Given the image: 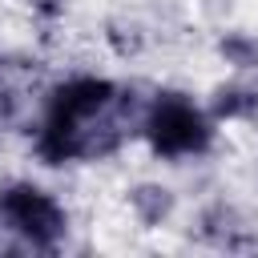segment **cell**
<instances>
[{
  "label": "cell",
  "mask_w": 258,
  "mask_h": 258,
  "mask_svg": "<svg viewBox=\"0 0 258 258\" xmlns=\"http://www.w3.org/2000/svg\"><path fill=\"white\" fill-rule=\"evenodd\" d=\"M214 52L222 64H230L234 73H258V36L246 28H226L214 40Z\"/></svg>",
  "instance_id": "8992f818"
},
{
  "label": "cell",
  "mask_w": 258,
  "mask_h": 258,
  "mask_svg": "<svg viewBox=\"0 0 258 258\" xmlns=\"http://www.w3.org/2000/svg\"><path fill=\"white\" fill-rule=\"evenodd\" d=\"M141 141L161 161L206 157L214 149V141H218V121L189 93H181V89H153L145 121H141Z\"/></svg>",
  "instance_id": "6da1fadb"
},
{
  "label": "cell",
  "mask_w": 258,
  "mask_h": 258,
  "mask_svg": "<svg viewBox=\"0 0 258 258\" xmlns=\"http://www.w3.org/2000/svg\"><path fill=\"white\" fill-rule=\"evenodd\" d=\"M24 4H28V12H32L36 20L56 24V20L64 16V4H69V0H24Z\"/></svg>",
  "instance_id": "ba28073f"
},
{
  "label": "cell",
  "mask_w": 258,
  "mask_h": 258,
  "mask_svg": "<svg viewBox=\"0 0 258 258\" xmlns=\"http://www.w3.org/2000/svg\"><path fill=\"white\" fill-rule=\"evenodd\" d=\"M125 202H129V214L137 218V226H145V230L165 226L173 218V210H177V194L169 185H161V181H137V185H129Z\"/></svg>",
  "instance_id": "5b68a950"
},
{
  "label": "cell",
  "mask_w": 258,
  "mask_h": 258,
  "mask_svg": "<svg viewBox=\"0 0 258 258\" xmlns=\"http://www.w3.org/2000/svg\"><path fill=\"white\" fill-rule=\"evenodd\" d=\"M101 40H105V48H109L117 60H133V56L145 52V28H141L137 20H129V16H109Z\"/></svg>",
  "instance_id": "52a82bcc"
},
{
  "label": "cell",
  "mask_w": 258,
  "mask_h": 258,
  "mask_svg": "<svg viewBox=\"0 0 258 258\" xmlns=\"http://www.w3.org/2000/svg\"><path fill=\"white\" fill-rule=\"evenodd\" d=\"M198 234H202V242H210V246H218V250H246V246H250V242H246L250 226H246L242 210L230 206V202H210V206L198 214Z\"/></svg>",
  "instance_id": "3957f363"
},
{
  "label": "cell",
  "mask_w": 258,
  "mask_h": 258,
  "mask_svg": "<svg viewBox=\"0 0 258 258\" xmlns=\"http://www.w3.org/2000/svg\"><path fill=\"white\" fill-rule=\"evenodd\" d=\"M0 226L12 234L24 250H60L69 242V210L56 202L52 189L28 181V177H8L0 181Z\"/></svg>",
  "instance_id": "7a4b0ae2"
},
{
  "label": "cell",
  "mask_w": 258,
  "mask_h": 258,
  "mask_svg": "<svg viewBox=\"0 0 258 258\" xmlns=\"http://www.w3.org/2000/svg\"><path fill=\"white\" fill-rule=\"evenodd\" d=\"M206 109L218 125H234V121H258V81H222L210 89Z\"/></svg>",
  "instance_id": "277c9868"
}]
</instances>
